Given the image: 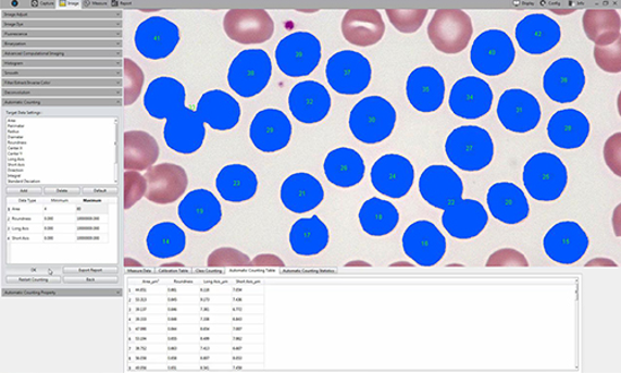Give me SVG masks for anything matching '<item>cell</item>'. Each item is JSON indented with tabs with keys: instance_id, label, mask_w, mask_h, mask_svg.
Masks as SVG:
<instances>
[{
	"instance_id": "d6a6232c",
	"label": "cell",
	"mask_w": 621,
	"mask_h": 373,
	"mask_svg": "<svg viewBox=\"0 0 621 373\" xmlns=\"http://www.w3.org/2000/svg\"><path fill=\"white\" fill-rule=\"evenodd\" d=\"M328 241V228L318 215L299 220L293 225L290 245L297 256H318L326 249Z\"/></svg>"
},
{
	"instance_id": "7a4b0ae2",
	"label": "cell",
	"mask_w": 621,
	"mask_h": 373,
	"mask_svg": "<svg viewBox=\"0 0 621 373\" xmlns=\"http://www.w3.org/2000/svg\"><path fill=\"white\" fill-rule=\"evenodd\" d=\"M397 111L392 103L381 97L364 98L349 115V128L357 138L367 145L380 144L395 132Z\"/></svg>"
},
{
	"instance_id": "e575fe53",
	"label": "cell",
	"mask_w": 621,
	"mask_h": 373,
	"mask_svg": "<svg viewBox=\"0 0 621 373\" xmlns=\"http://www.w3.org/2000/svg\"><path fill=\"white\" fill-rule=\"evenodd\" d=\"M186 233L177 224L171 222L157 224L148 233L147 247L156 258L170 259L177 257L186 249Z\"/></svg>"
},
{
	"instance_id": "484cf974",
	"label": "cell",
	"mask_w": 621,
	"mask_h": 373,
	"mask_svg": "<svg viewBox=\"0 0 621 373\" xmlns=\"http://www.w3.org/2000/svg\"><path fill=\"white\" fill-rule=\"evenodd\" d=\"M487 206L493 216L505 224H519L526 221L530 215L526 195L510 182H500L489 187Z\"/></svg>"
},
{
	"instance_id": "2e32d148",
	"label": "cell",
	"mask_w": 621,
	"mask_h": 373,
	"mask_svg": "<svg viewBox=\"0 0 621 373\" xmlns=\"http://www.w3.org/2000/svg\"><path fill=\"white\" fill-rule=\"evenodd\" d=\"M293 126L283 111L265 109L258 112L250 126V138L265 153L282 151L290 144Z\"/></svg>"
},
{
	"instance_id": "ba28073f",
	"label": "cell",
	"mask_w": 621,
	"mask_h": 373,
	"mask_svg": "<svg viewBox=\"0 0 621 373\" xmlns=\"http://www.w3.org/2000/svg\"><path fill=\"white\" fill-rule=\"evenodd\" d=\"M472 33L470 16L460 10L436 11L427 27L429 39L445 54H459L465 50Z\"/></svg>"
},
{
	"instance_id": "7c38bea8",
	"label": "cell",
	"mask_w": 621,
	"mask_h": 373,
	"mask_svg": "<svg viewBox=\"0 0 621 373\" xmlns=\"http://www.w3.org/2000/svg\"><path fill=\"white\" fill-rule=\"evenodd\" d=\"M493 102L494 92L489 85L480 77L468 76L454 84L449 107L454 115L476 120L488 114Z\"/></svg>"
},
{
	"instance_id": "cb8c5ba5",
	"label": "cell",
	"mask_w": 621,
	"mask_h": 373,
	"mask_svg": "<svg viewBox=\"0 0 621 373\" xmlns=\"http://www.w3.org/2000/svg\"><path fill=\"white\" fill-rule=\"evenodd\" d=\"M179 219L195 232L212 231L222 221L223 211L218 198L207 189L191 190L178 207Z\"/></svg>"
},
{
	"instance_id": "83f0119b",
	"label": "cell",
	"mask_w": 621,
	"mask_h": 373,
	"mask_svg": "<svg viewBox=\"0 0 621 373\" xmlns=\"http://www.w3.org/2000/svg\"><path fill=\"white\" fill-rule=\"evenodd\" d=\"M280 197L288 211L303 214L322 203L325 190L318 178L300 172L285 179Z\"/></svg>"
},
{
	"instance_id": "e0dca14e",
	"label": "cell",
	"mask_w": 621,
	"mask_h": 373,
	"mask_svg": "<svg viewBox=\"0 0 621 373\" xmlns=\"http://www.w3.org/2000/svg\"><path fill=\"white\" fill-rule=\"evenodd\" d=\"M419 192L425 202L444 211L446 207L461 199L463 185L458 173L452 169L431 166L420 176Z\"/></svg>"
},
{
	"instance_id": "6da1fadb",
	"label": "cell",
	"mask_w": 621,
	"mask_h": 373,
	"mask_svg": "<svg viewBox=\"0 0 621 373\" xmlns=\"http://www.w3.org/2000/svg\"><path fill=\"white\" fill-rule=\"evenodd\" d=\"M445 152L455 166L467 172L484 170L494 160L493 137L485 128L462 126L455 128L445 144Z\"/></svg>"
},
{
	"instance_id": "ffe728a7",
	"label": "cell",
	"mask_w": 621,
	"mask_h": 373,
	"mask_svg": "<svg viewBox=\"0 0 621 373\" xmlns=\"http://www.w3.org/2000/svg\"><path fill=\"white\" fill-rule=\"evenodd\" d=\"M227 37L241 45H260L274 34V21L265 11L234 10L224 20Z\"/></svg>"
},
{
	"instance_id": "ac0fdd59",
	"label": "cell",
	"mask_w": 621,
	"mask_h": 373,
	"mask_svg": "<svg viewBox=\"0 0 621 373\" xmlns=\"http://www.w3.org/2000/svg\"><path fill=\"white\" fill-rule=\"evenodd\" d=\"M206 124L196 111L182 109L167 119L164 140L170 149L183 154L197 152L203 146Z\"/></svg>"
},
{
	"instance_id": "603a6c76",
	"label": "cell",
	"mask_w": 621,
	"mask_h": 373,
	"mask_svg": "<svg viewBox=\"0 0 621 373\" xmlns=\"http://www.w3.org/2000/svg\"><path fill=\"white\" fill-rule=\"evenodd\" d=\"M407 97L410 105L424 114L439 110L445 98L443 76L432 66L415 69L407 80Z\"/></svg>"
},
{
	"instance_id": "d6986e66",
	"label": "cell",
	"mask_w": 621,
	"mask_h": 373,
	"mask_svg": "<svg viewBox=\"0 0 621 373\" xmlns=\"http://www.w3.org/2000/svg\"><path fill=\"white\" fill-rule=\"evenodd\" d=\"M514 36L523 51L531 55H542L559 45L562 30L549 16L531 14L518 24Z\"/></svg>"
},
{
	"instance_id": "f1b7e54d",
	"label": "cell",
	"mask_w": 621,
	"mask_h": 373,
	"mask_svg": "<svg viewBox=\"0 0 621 373\" xmlns=\"http://www.w3.org/2000/svg\"><path fill=\"white\" fill-rule=\"evenodd\" d=\"M197 114L203 123L218 132H227L239 124L241 108L232 95L212 90L202 95L197 103Z\"/></svg>"
},
{
	"instance_id": "8fae6325",
	"label": "cell",
	"mask_w": 621,
	"mask_h": 373,
	"mask_svg": "<svg viewBox=\"0 0 621 373\" xmlns=\"http://www.w3.org/2000/svg\"><path fill=\"white\" fill-rule=\"evenodd\" d=\"M408 258L420 266H434L446 253V239L436 225L427 221L410 224L403 236Z\"/></svg>"
},
{
	"instance_id": "4fadbf2b",
	"label": "cell",
	"mask_w": 621,
	"mask_h": 373,
	"mask_svg": "<svg viewBox=\"0 0 621 373\" xmlns=\"http://www.w3.org/2000/svg\"><path fill=\"white\" fill-rule=\"evenodd\" d=\"M546 254L559 264H574L587 253L589 237L575 222H561L544 239Z\"/></svg>"
},
{
	"instance_id": "f546056e",
	"label": "cell",
	"mask_w": 621,
	"mask_h": 373,
	"mask_svg": "<svg viewBox=\"0 0 621 373\" xmlns=\"http://www.w3.org/2000/svg\"><path fill=\"white\" fill-rule=\"evenodd\" d=\"M386 33L382 15L375 10L348 11L343 21V34L351 45L367 48L377 45Z\"/></svg>"
},
{
	"instance_id": "44dd1931",
	"label": "cell",
	"mask_w": 621,
	"mask_h": 373,
	"mask_svg": "<svg viewBox=\"0 0 621 373\" xmlns=\"http://www.w3.org/2000/svg\"><path fill=\"white\" fill-rule=\"evenodd\" d=\"M332 100L325 86L316 82L295 85L288 97L291 114L302 124H319L330 114Z\"/></svg>"
},
{
	"instance_id": "8d00e7d4",
	"label": "cell",
	"mask_w": 621,
	"mask_h": 373,
	"mask_svg": "<svg viewBox=\"0 0 621 373\" xmlns=\"http://www.w3.org/2000/svg\"><path fill=\"white\" fill-rule=\"evenodd\" d=\"M386 13L388 15L390 23L395 25L397 30L410 34V33H415L420 27H422L427 11L387 10Z\"/></svg>"
},
{
	"instance_id": "9c48e42d",
	"label": "cell",
	"mask_w": 621,
	"mask_h": 373,
	"mask_svg": "<svg viewBox=\"0 0 621 373\" xmlns=\"http://www.w3.org/2000/svg\"><path fill=\"white\" fill-rule=\"evenodd\" d=\"M539 102L532 94L521 89L506 90L498 101L497 116L506 129L514 134H527L541 121Z\"/></svg>"
},
{
	"instance_id": "5b68a950",
	"label": "cell",
	"mask_w": 621,
	"mask_h": 373,
	"mask_svg": "<svg viewBox=\"0 0 621 373\" xmlns=\"http://www.w3.org/2000/svg\"><path fill=\"white\" fill-rule=\"evenodd\" d=\"M275 58L280 71L285 75L309 76L321 62V42L311 33H294L278 42Z\"/></svg>"
},
{
	"instance_id": "277c9868",
	"label": "cell",
	"mask_w": 621,
	"mask_h": 373,
	"mask_svg": "<svg viewBox=\"0 0 621 373\" xmlns=\"http://www.w3.org/2000/svg\"><path fill=\"white\" fill-rule=\"evenodd\" d=\"M273 75V64L266 51L244 50L234 59L227 83L239 97L250 99L264 91Z\"/></svg>"
},
{
	"instance_id": "30bf717a",
	"label": "cell",
	"mask_w": 621,
	"mask_h": 373,
	"mask_svg": "<svg viewBox=\"0 0 621 373\" xmlns=\"http://www.w3.org/2000/svg\"><path fill=\"white\" fill-rule=\"evenodd\" d=\"M415 171L412 162L400 154H384L373 164L372 185L383 196L401 198L409 194L414 184Z\"/></svg>"
},
{
	"instance_id": "836d02e7",
	"label": "cell",
	"mask_w": 621,
	"mask_h": 373,
	"mask_svg": "<svg viewBox=\"0 0 621 373\" xmlns=\"http://www.w3.org/2000/svg\"><path fill=\"white\" fill-rule=\"evenodd\" d=\"M400 215L395 206L374 197L365 201L360 211L362 229L371 237H384L397 228Z\"/></svg>"
},
{
	"instance_id": "3957f363",
	"label": "cell",
	"mask_w": 621,
	"mask_h": 373,
	"mask_svg": "<svg viewBox=\"0 0 621 373\" xmlns=\"http://www.w3.org/2000/svg\"><path fill=\"white\" fill-rule=\"evenodd\" d=\"M523 185L536 201H557L568 185L566 164L554 153H537L523 169Z\"/></svg>"
},
{
	"instance_id": "4dcf8cb0",
	"label": "cell",
	"mask_w": 621,
	"mask_h": 373,
	"mask_svg": "<svg viewBox=\"0 0 621 373\" xmlns=\"http://www.w3.org/2000/svg\"><path fill=\"white\" fill-rule=\"evenodd\" d=\"M323 169L331 184L340 188H351L361 184L365 173L362 156L348 147L331 151Z\"/></svg>"
},
{
	"instance_id": "52a82bcc",
	"label": "cell",
	"mask_w": 621,
	"mask_h": 373,
	"mask_svg": "<svg viewBox=\"0 0 621 373\" xmlns=\"http://www.w3.org/2000/svg\"><path fill=\"white\" fill-rule=\"evenodd\" d=\"M331 88L343 95H358L369 88L372 66L369 59L357 51L344 50L332 57L326 66Z\"/></svg>"
},
{
	"instance_id": "1f68e13d",
	"label": "cell",
	"mask_w": 621,
	"mask_h": 373,
	"mask_svg": "<svg viewBox=\"0 0 621 373\" xmlns=\"http://www.w3.org/2000/svg\"><path fill=\"white\" fill-rule=\"evenodd\" d=\"M259 182L256 173L244 164H231L224 167L216 177L219 195L227 202H247L258 190Z\"/></svg>"
},
{
	"instance_id": "7402d4cb",
	"label": "cell",
	"mask_w": 621,
	"mask_h": 373,
	"mask_svg": "<svg viewBox=\"0 0 621 373\" xmlns=\"http://www.w3.org/2000/svg\"><path fill=\"white\" fill-rule=\"evenodd\" d=\"M443 225L451 237L471 239L486 228L488 214L485 207L474 199H459L446 207L443 214Z\"/></svg>"
},
{
	"instance_id": "d590c367",
	"label": "cell",
	"mask_w": 621,
	"mask_h": 373,
	"mask_svg": "<svg viewBox=\"0 0 621 373\" xmlns=\"http://www.w3.org/2000/svg\"><path fill=\"white\" fill-rule=\"evenodd\" d=\"M613 12H587L585 13L584 25L585 32H587L588 37L596 41L599 46L609 45V42L614 41L619 37V32L606 29L607 28H619L620 21L618 14L614 18H610Z\"/></svg>"
},
{
	"instance_id": "4316f807",
	"label": "cell",
	"mask_w": 621,
	"mask_h": 373,
	"mask_svg": "<svg viewBox=\"0 0 621 373\" xmlns=\"http://www.w3.org/2000/svg\"><path fill=\"white\" fill-rule=\"evenodd\" d=\"M144 102L152 117L167 120L186 108L185 86L173 77H159L148 86Z\"/></svg>"
},
{
	"instance_id": "9a60e30c",
	"label": "cell",
	"mask_w": 621,
	"mask_h": 373,
	"mask_svg": "<svg viewBox=\"0 0 621 373\" xmlns=\"http://www.w3.org/2000/svg\"><path fill=\"white\" fill-rule=\"evenodd\" d=\"M181 33L176 24L162 16H151L137 28V50L147 59L160 60L170 57L177 48Z\"/></svg>"
},
{
	"instance_id": "5bb4252c",
	"label": "cell",
	"mask_w": 621,
	"mask_h": 373,
	"mask_svg": "<svg viewBox=\"0 0 621 373\" xmlns=\"http://www.w3.org/2000/svg\"><path fill=\"white\" fill-rule=\"evenodd\" d=\"M584 86V69L572 58L556 60L544 76V89L547 97L559 103H570L579 99Z\"/></svg>"
},
{
	"instance_id": "8992f818",
	"label": "cell",
	"mask_w": 621,
	"mask_h": 373,
	"mask_svg": "<svg viewBox=\"0 0 621 373\" xmlns=\"http://www.w3.org/2000/svg\"><path fill=\"white\" fill-rule=\"evenodd\" d=\"M516 58L513 41L502 30H487L471 48V64L486 76H500L512 66Z\"/></svg>"
},
{
	"instance_id": "d4e9b609",
	"label": "cell",
	"mask_w": 621,
	"mask_h": 373,
	"mask_svg": "<svg viewBox=\"0 0 621 373\" xmlns=\"http://www.w3.org/2000/svg\"><path fill=\"white\" fill-rule=\"evenodd\" d=\"M547 133L550 142L559 149H580L588 140L589 120L579 110H561L549 120Z\"/></svg>"
}]
</instances>
